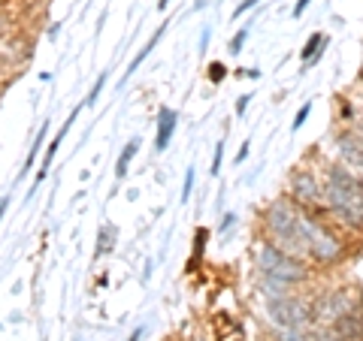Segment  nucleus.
<instances>
[{
    "instance_id": "obj_22",
    "label": "nucleus",
    "mask_w": 363,
    "mask_h": 341,
    "mask_svg": "<svg viewBox=\"0 0 363 341\" xmlns=\"http://www.w3.org/2000/svg\"><path fill=\"white\" fill-rule=\"evenodd\" d=\"M194 169H188L185 173V187H182V202H188V197H191V190H194Z\"/></svg>"
},
{
    "instance_id": "obj_5",
    "label": "nucleus",
    "mask_w": 363,
    "mask_h": 341,
    "mask_svg": "<svg viewBox=\"0 0 363 341\" xmlns=\"http://www.w3.org/2000/svg\"><path fill=\"white\" fill-rule=\"evenodd\" d=\"M267 317L276 323V329H309V323L315 320L312 305L291 296V293L279 299H267Z\"/></svg>"
},
{
    "instance_id": "obj_15",
    "label": "nucleus",
    "mask_w": 363,
    "mask_h": 341,
    "mask_svg": "<svg viewBox=\"0 0 363 341\" xmlns=\"http://www.w3.org/2000/svg\"><path fill=\"white\" fill-rule=\"evenodd\" d=\"M279 341H312L309 329H279Z\"/></svg>"
},
{
    "instance_id": "obj_9",
    "label": "nucleus",
    "mask_w": 363,
    "mask_h": 341,
    "mask_svg": "<svg viewBox=\"0 0 363 341\" xmlns=\"http://www.w3.org/2000/svg\"><path fill=\"white\" fill-rule=\"evenodd\" d=\"M176 127H179V112L169 109V106L157 109V130H155V151L157 154L167 151V145H169V139H173Z\"/></svg>"
},
{
    "instance_id": "obj_14",
    "label": "nucleus",
    "mask_w": 363,
    "mask_h": 341,
    "mask_svg": "<svg viewBox=\"0 0 363 341\" xmlns=\"http://www.w3.org/2000/svg\"><path fill=\"white\" fill-rule=\"evenodd\" d=\"M324 45H327V37H324V33H312L309 42H306L303 49H300V58H303V61H318V54H321Z\"/></svg>"
},
{
    "instance_id": "obj_32",
    "label": "nucleus",
    "mask_w": 363,
    "mask_h": 341,
    "mask_svg": "<svg viewBox=\"0 0 363 341\" xmlns=\"http://www.w3.org/2000/svg\"><path fill=\"white\" fill-rule=\"evenodd\" d=\"M4 209H6V202H4V200H0V218H4Z\"/></svg>"
},
{
    "instance_id": "obj_11",
    "label": "nucleus",
    "mask_w": 363,
    "mask_h": 341,
    "mask_svg": "<svg viewBox=\"0 0 363 341\" xmlns=\"http://www.w3.org/2000/svg\"><path fill=\"white\" fill-rule=\"evenodd\" d=\"M85 106V103H82ZM82 106H79V109H82ZM79 109H73V115L70 118H67L64 121V127H61V133L58 136H55V139H52V145H49V151H45V161H43V169H40V173H37V185H40V181L45 178V169H49L52 166V161H55V154H58V145L64 142V136H67V130H70L73 127V121H76V115H79Z\"/></svg>"
},
{
    "instance_id": "obj_2",
    "label": "nucleus",
    "mask_w": 363,
    "mask_h": 341,
    "mask_svg": "<svg viewBox=\"0 0 363 341\" xmlns=\"http://www.w3.org/2000/svg\"><path fill=\"white\" fill-rule=\"evenodd\" d=\"M300 214L303 212L294 206L291 197L272 200L264 209V230L269 236V242H276L279 248H285L288 254L303 260L309 254H306V242H303V233H300Z\"/></svg>"
},
{
    "instance_id": "obj_21",
    "label": "nucleus",
    "mask_w": 363,
    "mask_h": 341,
    "mask_svg": "<svg viewBox=\"0 0 363 341\" xmlns=\"http://www.w3.org/2000/svg\"><path fill=\"white\" fill-rule=\"evenodd\" d=\"M245 40H248V28H242V30L233 37V42H230V54H240V52H242V45H245Z\"/></svg>"
},
{
    "instance_id": "obj_6",
    "label": "nucleus",
    "mask_w": 363,
    "mask_h": 341,
    "mask_svg": "<svg viewBox=\"0 0 363 341\" xmlns=\"http://www.w3.org/2000/svg\"><path fill=\"white\" fill-rule=\"evenodd\" d=\"M288 193L303 209H318L324 202V185L309 173V169H294L291 178H288Z\"/></svg>"
},
{
    "instance_id": "obj_33",
    "label": "nucleus",
    "mask_w": 363,
    "mask_h": 341,
    "mask_svg": "<svg viewBox=\"0 0 363 341\" xmlns=\"http://www.w3.org/2000/svg\"><path fill=\"white\" fill-rule=\"evenodd\" d=\"M0 73H4V58H0Z\"/></svg>"
},
{
    "instance_id": "obj_28",
    "label": "nucleus",
    "mask_w": 363,
    "mask_h": 341,
    "mask_svg": "<svg viewBox=\"0 0 363 341\" xmlns=\"http://www.w3.org/2000/svg\"><path fill=\"white\" fill-rule=\"evenodd\" d=\"M236 224V214H224V221H221V230H227V226H233Z\"/></svg>"
},
{
    "instance_id": "obj_23",
    "label": "nucleus",
    "mask_w": 363,
    "mask_h": 341,
    "mask_svg": "<svg viewBox=\"0 0 363 341\" xmlns=\"http://www.w3.org/2000/svg\"><path fill=\"white\" fill-rule=\"evenodd\" d=\"M224 76H227V67L224 64H218V61L209 64V79H212V82H221Z\"/></svg>"
},
{
    "instance_id": "obj_31",
    "label": "nucleus",
    "mask_w": 363,
    "mask_h": 341,
    "mask_svg": "<svg viewBox=\"0 0 363 341\" xmlns=\"http://www.w3.org/2000/svg\"><path fill=\"white\" fill-rule=\"evenodd\" d=\"M169 6V0H157V9H167Z\"/></svg>"
},
{
    "instance_id": "obj_26",
    "label": "nucleus",
    "mask_w": 363,
    "mask_h": 341,
    "mask_svg": "<svg viewBox=\"0 0 363 341\" xmlns=\"http://www.w3.org/2000/svg\"><path fill=\"white\" fill-rule=\"evenodd\" d=\"M252 6H257V0H242V4L236 6V13H233V16H242V13H248V9H252Z\"/></svg>"
},
{
    "instance_id": "obj_29",
    "label": "nucleus",
    "mask_w": 363,
    "mask_h": 341,
    "mask_svg": "<svg viewBox=\"0 0 363 341\" xmlns=\"http://www.w3.org/2000/svg\"><path fill=\"white\" fill-rule=\"evenodd\" d=\"M248 145H252V142H245V145H242V149H240V154H236V163H242V161H245V157H248Z\"/></svg>"
},
{
    "instance_id": "obj_24",
    "label": "nucleus",
    "mask_w": 363,
    "mask_h": 341,
    "mask_svg": "<svg viewBox=\"0 0 363 341\" xmlns=\"http://www.w3.org/2000/svg\"><path fill=\"white\" fill-rule=\"evenodd\" d=\"M309 4H312V0H297V4H294V18H300L306 9H309Z\"/></svg>"
},
{
    "instance_id": "obj_18",
    "label": "nucleus",
    "mask_w": 363,
    "mask_h": 341,
    "mask_svg": "<svg viewBox=\"0 0 363 341\" xmlns=\"http://www.w3.org/2000/svg\"><path fill=\"white\" fill-rule=\"evenodd\" d=\"M312 341H348V338H342V335H339L336 329L330 326V329H321V333H315Z\"/></svg>"
},
{
    "instance_id": "obj_17",
    "label": "nucleus",
    "mask_w": 363,
    "mask_h": 341,
    "mask_svg": "<svg viewBox=\"0 0 363 341\" xmlns=\"http://www.w3.org/2000/svg\"><path fill=\"white\" fill-rule=\"evenodd\" d=\"M104 85H106V73L94 82V88H91V94L85 97V106H94V103H97V97H100V91H104Z\"/></svg>"
},
{
    "instance_id": "obj_30",
    "label": "nucleus",
    "mask_w": 363,
    "mask_h": 341,
    "mask_svg": "<svg viewBox=\"0 0 363 341\" xmlns=\"http://www.w3.org/2000/svg\"><path fill=\"white\" fill-rule=\"evenodd\" d=\"M140 335H143V329H136V333H133V335H130L128 341H140Z\"/></svg>"
},
{
    "instance_id": "obj_1",
    "label": "nucleus",
    "mask_w": 363,
    "mask_h": 341,
    "mask_svg": "<svg viewBox=\"0 0 363 341\" xmlns=\"http://www.w3.org/2000/svg\"><path fill=\"white\" fill-rule=\"evenodd\" d=\"M324 206L348 230H363V178L345 163H333L324 173Z\"/></svg>"
},
{
    "instance_id": "obj_20",
    "label": "nucleus",
    "mask_w": 363,
    "mask_h": 341,
    "mask_svg": "<svg viewBox=\"0 0 363 341\" xmlns=\"http://www.w3.org/2000/svg\"><path fill=\"white\" fill-rule=\"evenodd\" d=\"M221 161H224V142H218V145H215V157H212V169H209V173H212V175H218V173H221Z\"/></svg>"
},
{
    "instance_id": "obj_4",
    "label": "nucleus",
    "mask_w": 363,
    "mask_h": 341,
    "mask_svg": "<svg viewBox=\"0 0 363 341\" xmlns=\"http://www.w3.org/2000/svg\"><path fill=\"white\" fill-rule=\"evenodd\" d=\"M300 233H303V242H306V254L318 263H336L342 257V242L327 230L324 224H318L312 214H300Z\"/></svg>"
},
{
    "instance_id": "obj_16",
    "label": "nucleus",
    "mask_w": 363,
    "mask_h": 341,
    "mask_svg": "<svg viewBox=\"0 0 363 341\" xmlns=\"http://www.w3.org/2000/svg\"><path fill=\"white\" fill-rule=\"evenodd\" d=\"M45 133H49V121H43V127L37 130V142H33V149H30V154H28V163H25V169L21 173H28V169L33 166V157H37V149L43 145V139H45Z\"/></svg>"
},
{
    "instance_id": "obj_10",
    "label": "nucleus",
    "mask_w": 363,
    "mask_h": 341,
    "mask_svg": "<svg viewBox=\"0 0 363 341\" xmlns=\"http://www.w3.org/2000/svg\"><path fill=\"white\" fill-rule=\"evenodd\" d=\"M333 329L342 338H348V341H360L363 338V314L357 311V308H351V311H345L339 320L333 323Z\"/></svg>"
},
{
    "instance_id": "obj_7",
    "label": "nucleus",
    "mask_w": 363,
    "mask_h": 341,
    "mask_svg": "<svg viewBox=\"0 0 363 341\" xmlns=\"http://www.w3.org/2000/svg\"><path fill=\"white\" fill-rule=\"evenodd\" d=\"M351 308H354V299H351L348 290H327V293H321V299L312 305V314H315V320L333 326L339 317Z\"/></svg>"
},
{
    "instance_id": "obj_13",
    "label": "nucleus",
    "mask_w": 363,
    "mask_h": 341,
    "mask_svg": "<svg viewBox=\"0 0 363 341\" xmlns=\"http://www.w3.org/2000/svg\"><path fill=\"white\" fill-rule=\"evenodd\" d=\"M136 151H140V139H130V142L121 149V154H118V163H116V175H118V178L128 175L130 161H133V154H136Z\"/></svg>"
},
{
    "instance_id": "obj_12",
    "label": "nucleus",
    "mask_w": 363,
    "mask_h": 341,
    "mask_svg": "<svg viewBox=\"0 0 363 341\" xmlns=\"http://www.w3.org/2000/svg\"><path fill=\"white\" fill-rule=\"evenodd\" d=\"M164 33H167V25H157V30H155L152 37H149V42H145L143 49H140V54H136V58L130 61V67H128V76H130V73H136V70H140V67H143V61H145V58H149V54H152V49L157 45V40H161Z\"/></svg>"
},
{
    "instance_id": "obj_3",
    "label": "nucleus",
    "mask_w": 363,
    "mask_h": 341,
    "mask_svg": "<svg viewBox=\"0 0 363 341\" xmlns=\"http://www.w3.org/2000/svg\"><path fill=\"white\" fill-rule=\"evenodd\" d=\"M255 266H257V275L276 278L281 284H291V287L309 281V269L303 266V260L288 254L285 248H279L276 242H260L255 248Z\"/></svg>"
},
{
    "instance_id": "obj_25",
    "label": "nucleus",
    "mask_w": 363,
    "mask_h": 341,
    "mask_svg": "<svg viewBox=\"0 0 363 341\" xmlns=\"http://www.w3.org/2000/svg\"><path fill=\"white\" fill-rule=\"evenodd\" d=\"M248 103H252V94H242V97H240V103H236V112H240V115H245Z\"/></svg>"
},
{
    "instance_id": "obj_19",
    "label": "nucleus",
    "mask_w": 363,
    "mask_h": 341,
    "mask_svg": "<svg viewBox=\"0 0 363 341\" xmlns=\"http://www.w3.org/2000/svg\"><path fill=\"white\" fill-rule=\"evenodd\" d=\"M312 115V103H303V109L297 112V118H294V124H291V130H300L303 124H306V118Z\"/></svg>"
},
{
    "instance_id": "obj_8",
    "label": "nucleus",
    "mask_w": 363,
    "mask_h": 341,
    "mask_svg": "<svg viewBox=\"0 0 363 341\" xmlns=\"http://www.w3.org/2000/svg\"><path fill=\"white\" fill-rule=\"evenodd\" d=\"M336 151L342 157V163L354 173H363V133L342 130L336 136Z\"/></svg>"
},
{
    "instance_id": "obj_27",
    "label": "nucleus",
    "mask_w": 363,
    "mask_h": 341,
    "mask_svg": "<svg viewBox=\"0 0 363 341\" xmlns=\"http://www.w3.org/2000/svg\"><path fill=\"white\" fill-rule=\"evenodd\" d=\"M109 245H112V238H109ZM100 254H106V230L104 233H100V245H97V257Z\"/></svg>"
}]
</instances>
